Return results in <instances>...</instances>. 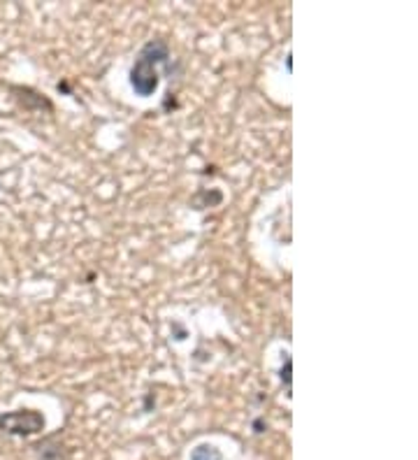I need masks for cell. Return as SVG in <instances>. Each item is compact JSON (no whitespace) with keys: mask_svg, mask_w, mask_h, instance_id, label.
<instances>
[{"mask_svg":"<svg viewBox=\"0 0 418 460\" xmlns=\"http://www.w3.org/2000/svg\"><path fill=\"white\" fill-rule=\"evenodd\" d=\"M170 58V49H167L165 40H152L142 47L137 54L135 63L130 70V84L135 89V94L142 98H149L158 89V72L156 68Z\"/></svg>","mask_w":418,"mask_h":460,"instance_id":"obj_1","label":"cell"},{"mask_svg":"<svg viewBox=\"0 0 418 460\" xmlns=\"http://www.w3.org/2000/svg\"><path fill=\"white\" fill-rule=\"evenodd\" d=\"M42 428H45V418L38 412H30V409L0 416V430L10 434H33V432H40Z\"/></svg>","mask_w":418,"mask_h":460,"instance_id":"obj_2","label":"cell"},{"mask_svg":"<svg viewBox=\"0 0 418 460\" xmlns=\"http://www.w3.org/2000/svg\"><path fill=\"white\" fill-rule=\"evenodd\" d=\"M191 460H221V454H219V449L203 444L191 454Z\"/></svg>","mask_w":418,"mask_h":460,"instance_id":"obj_3","label":"cell"}]
</instances>
